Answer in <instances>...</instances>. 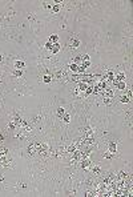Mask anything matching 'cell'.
I'll list each match as a JSON object with an SVG mask.
<instances>
[{"mask_svg": "<svg viewBox=\"0 0 133 197\" xmlns=\"http://www.w3.org/2000/svg\"><path fill=\"white\" fill-rule=\"evenodd\" d=\"M0 100H1V93H0Z\"/></svg>", "mask_w": 133, "mask_h": 197, "instance_id": "obj_25", "label": "cell"}, {"mask_svg": "<svg viewBox=\"0 0 133 197\" xmlns=\"http://www.w3.org/2000/svg\"><path fill=\"white\" fill-rule=\"evenodd\" d=\"M14 67L16 68V69H23V68H25V63L19 59V60H16L15 63H14Z\"/></svg>", "mask_w": 133, "mask_h": 197, "instance_id": "obj_4", "label": "cell"}, {"mask_svg": "<svg viewBox=\"0 0 133 197\" xmlns=\"http://www.w3.org/2000/svg\"><path fill=\"white\" fill-rule=\"evenodd\" d=\"M103 103L105 104V105H111V104H112V98H109V97H104Z\"/></svg>", "mask_w": 133, "mask_h": 197, "instance_id": "obj_17", "label": "cell"}, {"mask_svg": "<svg viewBox=\"0 0 133 197\" xmlns=\"http://www.w3.org/2000/svg\"><path fill=\"white\" fill-rule=\"evenodd\" d=\"M48 41H51L52 44H55V43H59V36H57V35H51L49 39H48Z\"/></svg>", "mask_w": 133, "mask_h": 197, "instance_id": "obj_10", "label": "cell"}, {"mask_svg": "<svg viewBox=\"0 0 133 197\" xmlns=\"http://www.w3.org/2000/svg\"><path fill=\"white\" fill-rule=\"evenodd\" d=\"M126 96H128L129 98L132 97V89H128V91H126Z\"/></svg>", "mask_w": 133, "mask_h": 197, "instance_id": "obj_23", "label": "cell"}, {"mask_svg": "<svg viewBox=\"0 0 133 197\" xmlns=\"http://www.w3.org/2000/svg\"><path fill=\"white\" fill-rule=\"evenodd\" d=\"M92 173H93V175H96V176H99L100 173H101V166H100V165L93 166V168H92Z\"/></svg>", "mask_w": 133, "mask_h": 197, "instance_id": "obj_9", "label": "cell"}, {"mask_svg": "<svg viewBox=\"0 0 133 197\" xmlns=\"http://www.w3.org/2000/svg\"><path fill=\"white\" fill-rule=\"evenodd\" d=\"M43 120V115H41L40 112H39L35 117H32V120H30L32 124H37V123H40V121Z\"/></svg>", "mask_w": 133, "mask_h": 197, "instance_id": "obj_6", "label": "cell"}, {"mask_svg": "<svg viewBox=\"0 0 133 197\" xmlns=\"http://www.w3.org/2000/svg\"><path fill=\"white\" fill-rule=\"evenodd\" d=\"M106 148H108V152L113 153V155H117V144H116V141H109Z\"/></svg>", "mask_w": 133, "mask_h": 197, "instance_id": "obj_3", "label": "cell"}, {"mask_svg": "<svg viewBox=\"0 0 133 197\" xmlns=\"http://www.w3.org/2000/svg\"><path fill=\"white\" fill-rule=\"evenodd\" d=\"M68 67H69V69L72 71V72H74V73H76V72H77V68H79V65H77L76 63H72V64L68 65Z\"/></svg>", "mask_w": 133, "mask_h": 197, "instance_id": "obj_15", "label": "cell"}, {"mask_svg": "<svg viewBox=\"0 0 133 197\" xmlns=\"http://www.w3.org/2000/svg\"><path fill=\"white\" fill-rule=\"evenodd\" d=\"M1 61H3V56L0 55V63H1Z\"/></svg>", "mask_w": 133, "mask_h": 197, "instance_id": "obj_24", "label": "cell"}, {"mask_svg": "<svg viewBox=\"0 0 133 197\" xmlns=\"http://www.w3.org/2000/svg\"><path fill=\"white\" fill-rule=\"evenodd\" d=\"M4 181H5V176H4V173L0 172V182H4Z\"/></svg>", "mask_w": 133, "mask_h": 197, "instance_id": "obj_21", "label": "cell"}, {"mask_svg": "<svg viewBox=\"0 0 133 197\" xmlns=\"http://www.w3.org/2000/svg\"><path fill=\"white\" fill-rule=\"evenodd\" d=\"M28 20H30V21H36V16H35V14H30V15H28Z\"/></svg>", "mask_w": 133, "mask_h": 197, "instance_id": "obj_19", "label": "cell"}, {"mask_svg": "<svg viewBox=\"0 0 133 197\" xmlns=\"http://www.w3.org/2000/svg\"><path fill=\"white\" fill-rule=\"evenodd\" d=\"M12 75L16 77H23V69H15L12 71Z\"/></svg>", "mask_w": 133, "mask_h": 197, "instance_id": "obj_12", "label": "cell"}, {"mask_svg": "<svg viewBox=\"0 0 133 197\" xmlns=\"http://www.w3.org/2000/svg\"><path fill=\"white\" fill-rule=\"evenodd\" d=\"M60 49H61V45L59 44V43H55V44H53V47H52V49H51L49 52H51L52 55H56V53H59V51H60Z\"/></svg>", "mask_w": 133, "mask_h": 197, "instance_id": "obj_5", "label": "cell"}, {"mask_svg": "<svg viewBox=\"0 0 133 197\" xmlns=\"http://www.w3.org/2000/svg\"><path fill=\"white\" fill-rule=\"evenodd\" d=\"M5 139H7V133L4 132V131L0 129V144H3L5 141Z\"/></svg>", "mask_w": 133, "mask_h": 197, "instance_id": "obj_11", "label": "cell"}, {"mask_svg": "<svg viewBox=\"0 0 133 197\" xmlns=\"http://www.w3.org/2000/svg\"><path fill=\"white\" fill-rule=\"evenodd\" d=\"M61 120H63L64 123H67V124H68V123H69V121H71V115L65 112V113H64V116L61 117Z\"/></svg>", "mask_w": 133, "mask_h": 197, "instance_id": "obj_13", "label": "cell"}, {"mask_svg": "<svg viewBox=\"0 0 133 197\" xmlns=\"http://www.w3.org/2000/svg\"><path fill=\"white\" fill-rule=\"evenodd\" d=\"M52 47H53V44H52L51 41H47V44H45V49H48V51H51Z\"/></svg>", "mask_w": 133, "mask_h": 197, "instance_id": "obj_20", "label": "cell"}, {"mask_svg": "<svg viewBox=\"0 0 133 197\" xmlns=\"http://www.w3.org/2000/svg\"><path fill=\"white\" fill-rule=\"evenodd\" d=\"M85 91H87V93H85V96H88V95H90V93H92V92H93V89H92V88H90V87H88V88H87V89H85Z\"/></svg>", "mask_w": 133, "mask_h": 197, "instance_id": "obj_22", "label": "cell"}, {"mask_svg": "<svg viewBox=\"0 0 133 197\" xmlns=\"http://www.w3.org/2000/svg\"><path fill=\"white\" fill-rule=\"evenodd\" d=\"M43 81L45 84H49L52 81V76H49V75H45V76H43Z\"/></svg>", "mask_w": 133, "mask_h": 197, "instance_id": "obj_16", "label": "cell"}, {"mask_svg": "<svg viewBox=\"0 0 133 197\" xmlns=\"http://www.w3.org/2000/svg\"><path fill=\"white\" fill-rule=\"evenodd\" d=\"M64 113H65V109H64V107H59L56 111V116L59 117V119H61V117L64 116Z\"/></svg>", "mask_w": 133, "mask_h": 197, "instance_id": "obj_7", "label": "cell"}, {"mask_svg": "<svg viewBox=\"0 0 133 197\" xmlns=\"http://www.w3.org/2000/svg\"><path fill=\"white\" fill-rule=\"evenodd\" d=\"M80 44H81V41H80V39L77 37L76 35H72L69 37V40H68V45H69V48H79Z\"/></svg>", "mask_w": 133, "mask_h": 197, "instance_id": "obj_2", "label": "cell"}, {"mask_svg": "<svg viewBox=\"0 0 133 197\" xmlns=\"http://www.w3.org/2000/svg\"><path fill=\"white\" fill-rule=\"evenodd\" d=\"M87 88H88V85H87V84H84V83H79V89H81V91H85Z\"/></svg>", "mask_w": 133, "mask_h": 197, "instance_id": "obj_18", "label": "cell"}, {"mask_svg": "<svg viewBox=\"0 0 133 197\" xmlns=\"http://www.w3.org/2000/svg\"><path fill=\"white\" fill-rule=\"evenodd\" d=\"M129 101H131V98H129L126 95H124V96H121L120 97V103H124V104H128Z\"/></svg>", "mask_w": 133, "mask_h": 197, "instance_id": "obj_14", "label": "cell"}, {"mask_svg": "<svg viewBox=\"0 0 133 197\" xmlns=\"http://www.w3.org/2000/svg\"><path fill=\"white\" fill-rule=\"evenodd\" d=\"M61 7H63V4H53L52 5V14H57V12H60Z\"/></svg>", "mask_w": 133, "mask_h": 197, "instance_id": "obj_8", "label": "cell"}, {"mask_svg": "<svg viewBox=\"0 0 133 197\" xmlns=\"http://www.w3.org/2000/svg\"><path fill=\"white\" fill-rule=\"evenodd\" d=\"M25 150H27V155L28 156H31V157H33V156H36L37 155V152H36V147H35V141H28L27 143V148H25Z\"/></svg>", "mask_w": 133, "mask_h": 197, "instance_id": "obj_1", "label": "cell"}]
</instances>
